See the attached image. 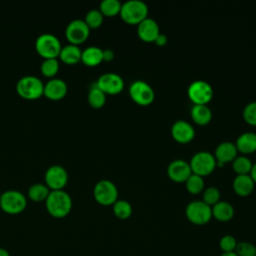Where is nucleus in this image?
<instances>
[{
  "label": "nucleus",
  "mask_w": 256,
  "mask_h": 256,
  "mask_svg": "<svg viewBox=\"0 0 256 256\" xmlns=\"http://www.w3.org/2000/svg\"><path fill=\"white\" fill-rule=\"evenodd\" d=\"M113 212L119 219H127L132 214V205L124 199H117L113 204Z\"/></svg>",
  "instance_id": "26"
},
{
  "label": "nucleus",
  "mask_w": 256,
  "mask_h": 256,
  "mask_svg": "<svg viewBox=\"0 0 256 256\" xmlns=\"http://www.w3.org/2000/svg\"><path fill=\"white\" fill-rule=\"evenodd\" d=\"M220 190L215 186H209L203 190V201L209 206H213L218 201H220Z\"/></svg>",
  "instance_id": "32"
},
{
  "label": "nucleus",
  "mask_w": 256,
  "mask_h": 256,
  "mask_svg": "<svg viewBox=\"0 0 256 256\" xmlns=\"http://www.w3.org/2000/svg\"><path fill=\"white\" fill-rule=\"evenodd\" d=\"M188 96L194 104H207L213 97V88L205 80H194L187 90Z\"/></svg>",
  "instance_id": "9"
},
{
  "label": "nucleus",
  "mask_w": 256,
  "mask_h": 256,
  "mask_svg": "<svg viewBox=\"0 0 256 256\" xmlns=\"http://www.w3.org/2000/svg\"><path fill=\"white\" fill-rule=\"evenodd\" d=\"M45 202L47 211L56 218L65 217L69 214L72 208V199L70 195L62 189L50 191Z\"/></svg>",
  "instance_id": "1"
},
{
  "label": "nucleus",
  "mask_w": 256,
  "mask_h": 256,
  "mask_svg": "<svg viewBox=\"0 0 256 256\" xmlns=\"http://www.w3.org/2000/svg\"><path fill=\"white\" fill-rule=\"evenodd\" d=\"M233 189L240 196L249 195L253 189L255 182L250 174H237L233 179Z\"/></svg>",
  "instance_id": "19"
},
{
  "label": "nucleus",
  "mask_w": 256,
  "mask_h": 256,
  "mask_svg": "<svg viewBox=\"0 0 256 256\" xmlns=\"http://www.w3.org/2000/svg\"><path fill=\"white\" fill-rule=\"evenodd\" d=\"M0 256H10V254L6 249L0 248Z\"/></svg>",
  "instance_id": "40"
},
{
  "label": "nucleus",
  "mask_w": 256,
  "mask_h": 256,
  "mask_svg": "<svg viewBox=\"0 0 256 256\" xmlns=\"http://www.w3.org/2000/svg\"><path fill=\"white\" fill-rule=\"evenodd\" d=\"M94 198L102 205H113L118 199L117 186L108 179H102L98 181L93 189Z\"/></svg>",
  "instance_id": "8"
},
{
  "label": "nucleus",
  "mask_w": 256,
  "mask_h": 256,
  "mask_svg": "<svg viewBox=\"0 0 256 256\" xmlns=\"http://www.w3.org/2000/svg\"><path fill=\"white\" fill-rule=\"evenodd\" d=\"M82 50L75 44H68L61 48L59 57L67 64H75L81 60Z\"/></svg>",
  "instance_id": "24"
},
{
  "label": "nucleus",
  "mask_w": 256,
  "mask_h": 256,
  "mask_svg": "<svg viewBox=\"0 0 256 256\" xmlns=\"http://www.w3.org/2000/svg\"><path fill=\"white\" fill-rule=\"evenodd\" d=\"M122 3L119 0H102L99 10L103 15L114 16L120 13Z\"/></svg>",
  "instance_id": "30"
},
{
  "label": "nucleus",
  "mask_w": 256,
  "mask_h": 256,
  "mask_svg": "<svg viewBox=\"0 0 256 256\" xmlns=\"http://www.w3.org/2000/svg\"><path fill=\"white\" fill-rule=\"evenodd\" d=\"M90 33V28L82 19H74L70 21L66 27L65 34L70 44H80L84 42Z\"/></svg>",
  "instance_id": "11"
},
{
  "label": "nucleus",
  "mask_w": 256,
  "mask_h": 256,
  "mask_svg": "<svg viewBox=\"0 0 256 256\" xmlns=\"http://www.w3.org/2000/svg\"><path fill=\"white\" fill-rule=\"evenodd\" d=\"M16 90L25 99H37L44 93V84L38 77L26 75L18 80Z\"/></svg>",
  "instance_id": "3"
},
{
  "label": "nucleus",
  "mask_w": 256,
  "mask_h": 256,
  "mask_svg": "<svg viewBox=\"0 0 256 256\" xmlns=\"http://www.w3.org/2000/svg\"><path fill=\"white\" fill-rule=\"evenodd\" d=\"M148 5L142 0H127L120 9L121 18L129 24H138L148 17Z\"/></svg>",
  "instance_id": "2"
},
{
  "label": "nucleus",
  "mask_w": 256,
  "mask_h": 256,
  "mask_svg": "<svg viewBox=\"0 0 256 256\" xmlns=\"http://www.w3.org/2000/svg\"><path fill=\"white\" fill-rule=\"evenodd\" d=\"M189 164L191 166L192 172L201 176L210 174L216 167L217 161L214 156L209 151L202 150L196 152L190 159Z\"/></svg>",
  "instance_id": "5"
},
{
  "label": "nucleus",
  "mask_w": 256,
  "mask_h": 256,
  "mask_svg": "<svg viewBox=\"0 0 256 256\" xmlns=\"http://www.w3.org/2000/svg\"><path fill=\"white\" fill-rule=\"evenodd\" d=\"M114 58V52L111 50V49H105L103 50V60H106V61H110Z\"/></svg>",
  "instance_id": "38"
},
{
  "label": "nucleus",
  "mask_w": 256,
  "mask_h": 256,
  "mask_svg": "<svg viewBox=\"0 0 256 256\" xmlns=\"http://www.w3.org/2000/svg\"><path fill=\"white\" fill-rule=\"evenodd\" d=\"M237 241L235 237L232 235H224L220 241H219V247L223 251V253L226 252H234L237 246Z\"/></svg>",
  "instance_id": "35"
},
{
  "label": "nucleus",
  "mask_w": 256,
  "mask_h": 256,
  "mask_svg": "<svg viewBox=\"0 0 256 256\" xmlns=\"http://www.w3.org/2000/svg\"><path fill=\"white\" fill-rule=\"evenodd\" d=\"M187 219L196 225H204L212 218V208L203 200H193L185 208Z\"/></svg>",
  "instance_id": "4"
},
{
  "label": "nucleus",
  "mask_w": 256,
  "mask_h": 256,
  "mask_svg": "<svg viewBox=\"0 0 256 256\" xmlns=\"http://www.w3.org/2000/svg\"><path fill=\"white\" fill-rule=\"evenodd\" d=\"M252 161L245 155H237L232 161L233 170L237 174H249L252 168Z\"/></svg>",
  "instance_id": "27"
},
{
  "label": "nucleus",
  "mask_w": 256,
  "mask_h": 256,
  "mask_svg": "<svg viewBox=\"0 0 256 256\" xmlns=\"http://www.w3.org/2000/svg\"><path fill=\"white\" fill-rule=\"evenodd\" d=\"M238 256H256V246L251 242H238L234 251Z\"/></svg>",
  "instance_id": "34"
},
{
  "label": "nucleus",
  "mask_w": 256,
  "mask_h": 256,
  "mask_svg": "<svg viewBox=\"0 0 256 256\" xmlns=\"http://www.w3.org/2000/svg\"><path fill=\"white\" fill-rule=\"evenodd\" d=\"M220 256H238L235 252H226V253H222Z\"/></svg>",
  "instance_id": "41"
},
{
  "label": "nucleus",
  "mask_w": 256,
  "mask_h": 256,
  "mask_svg": "<svg viewBox=\"0 0 256 256\" xmlns=\"http://www.w3.org/2000/svg\"><path fill=\"white\" fill-rule=\"evenodd\" d=\"M81 60L88 66L98 65L103 61V50L98 46H89L82 51Z\"/></svg>",
  "instance_id": "23"
},
{
  "label": "nucleus",
  "mask_w": 256,
  "mask_h": 256,
  "mask_svg": "<svg viewBox=\"0 0 256 256\" xmlns=\"http://www.w3.org/2000/svg\"><path fill=\"white\" fill-rule=\"evenodd\" d=\"M67 93V84L60 78H52L44 84V93L52 100L63 98Z\"/></svg>",
  "instance_id": "18"
},
{
  "label": "nucleus",
  "mask_w": 256,
  "mask_h": 256,
  "mask_svg": "<svg viewBox=\"0 0 256 256\" xmlns=\"http://www.w3.org/2000/svg\"><path fill=\"white\" fill-rule=\"evenodd\" d=\"M238 150L235 143L231 141H223L219 143L215 149V158L219 165H223L226 162L233 161L237 156Z\"/></svg>",
  "instance_id": "17"
},
{
  "label": "nucleus",
  "mask_w": 256,
  "mask_h": 256,
  "mask_svg": "<svg viewBox=\"0 0 256 256\" xmlns=\"http://www.w3.org/2000/svg\"><path fill=\"white\" fill-rule=\"evenodd\" d=\"M106 94L94 83L88 92V102L94 108H100L105 104Z\"/></svg>",
  "instance_id": "25"
},
{
  "label": "nucleus",
  "mask_w": 256,
  "mask_h": 256,
  "mask_svg": "<svg viewBox=\"0 0 256 256\" xmlns=\"http://www.w3.org/2000/svg\"><path fill=\"white\" fill-rule=\"evenodd\" d=\"M95 83L105 94H117L124 88L123 78L114 72L103 73Z\"/></svg>",
  "instance_id": "12"
},
{
  "label": "nucleus",
  "mask_w": 256,
  "mask_h": 256,
  "mask_svg": "<svg viewBox=\"0 0 256 256\" xmlns=\"http://www.w3.org/2000/svg\"><path fill=\"white\" fill-rule=\"evenodd\" d=\"M49 193H50L49 187L43 183H35L31 185L28 189L29 197L36 202L46 200Z\"/></svg>",
  "instance_id": "28"
},
{
  "label": "nucleus",
  "mask_w": 256,
  "mask_h": 256,
  "mask_svg": "<svg viewBox=\"0 0 256 256\" xmlns=\"http://www.w3.org/2000/svg\"><path fill=\"white\" fill-rule=\"evenodd\" d=\"M37 52L45 58H56L59 56L62 48L60 40L51 33H43L39 35L35 41Z\"/></svg>",
  "instance_id": "7"
},
{
  "label": "nucleus",
  "mask_w": 256,
  "mask_h": 256,
  "mask_svg": "<svg viewBox=\"0 0 256 256\" xmlns=\"http://www.w3.org/2000/svg\"><path fill=\"white\" fill-rule=\"evenodd\" d=\"M171 134L176 141L180 143H187L194 138L195 129L188 121L178 119L171 126Z\"/></svg>",
  "instance_id": "15"
},
{
  "label": "nucleus",
  "mask_w": 256,
  "mask_h": 256,
  "mask_svg": "<svg viewBox=\"0 0 256 256\" xmlns=\"http://www.w3.org/2000/svg\"><path fill=\"white\" fill-rule=\"evenodd\" d=\"M130 97L139 105H149L155 98V92L150 84L143 80H135L129 87Z\"/></svg>",
  "instance_id": "10"
},
{
  "label": "nucleus",
  "mask_w": 256,
  "mask_h": 256,
  "mask_svg": "<svg viewBox=\"0 0 256 256\" xmlns=\"http://www.w3.org/2000/svg\"><path fill=\"white\" fill-rule=\"evenodd\" d=\"M249 174L251 175L252 179H253V180H254V182L256 183V162H255V163H253L252 168H251V171H250V173H249Z\"/></svg>",
  "instance_id": "39"
},
{
  "label": "nucleus",
  "mask_w": 256,
  "mask_h": 256,
  "mask_svg": "<svg viewBox=\"0 0 256 256\" xmlns=\"http://www.w3.org/2000/svg\"><path fill=\"white\" fill-rule=\"evenodd\" d=\"M167 174L170 179L176 182H185L192 174V169L188 161L184 159H174L167 167Z\"/></svg>",
  "instance_id": "14"
},
{
  "label": "nucleus",
  "mask_w": 256,
  "mask_h": 256,
  "mask_svg": "<svg viewBox=\"0 0 256 256\" xmlns=\"http://www.w3.org/2000/svg\"><path fill=\"white\" fill-rule=\"evenodd\" d=\"M243 117L246 122L256 126V101L246 104L243 109Z\"/></svg>",
  "instance_id": "36"
},
{
  "label": "nucleus",
  "mask_w": 256,
  "mask_h": 256,
  "mask_svg": "<svg viewBox=\"0 0 256 256\" xmlns=\"http://www.w3.org/2000/svg\"><path fill=\"white\" fill-rule=\"evenodd\" d=\"M158 46H163V45H165L166 43H167V36L165 35V34H163V33H159L158 34V36L156 37V39H155V41H154Z\"/></svg>",
  "instance_id": "37"
},
{
  "label": "nucleus",
  "mask_w": 256,
  "mask_h": 256,
  "mask_svg": "<svg viewBox=\"0 0 256 256\" xmlns=\"http://www.w3.org/2000/svg\"><path fill=\"white\" fill-rule=\"evenodd\" d=\"M26 205L25 195L18 190H7L1 194L0 206L6 213L18 214L26 208Z\"/></svg>",
  "instance_id": "6"
},
{
  "label": "nucleus",
  "mask_w": 256,
  "mask_h": 256,
  "mask_svg": "<svg viewBox=\"0 0 256 256\" xmlns=\"http://www.w3.org/2000/svg\"><path fill=\"white\" fill-rule=\"evenodd\" d=\"M41 72L48 77L54 76L59 69V62L56 58H45L41 63Z\"/></svg>",
  "instance_id": "31"
},
{
  "label": "nucleus",
  "mask_w": 256,
  "mask_h": 256,
  "mask_svg": "<svg viewBox=\"0 0 256 256\" xmlns=\"http://www.w3.org/2000/svg\"><path fill=\"white\" fill-rule=\"evenodd\" d=\"M0 198H1V194H0Z\"/></svg>",
  "instance_id": "42"
},
{
  "label": "nucleus",
  "mask_w": 256,
  "mask_h": 256,
  "mask_svg": "<svg viewBox=\"0 0 256 256\" xmlns=\"http://www.w3.org/2000/svg\"><path fill=\"white\" fill-rule=\"evenodd\" d=\"M185 184H186L187 190L190 193L197 194V193H200V192H202L204 190L205 181H204L203 176L198 175V174L192 172V174L185 181Z\"/></svg>",
  "instance_id": "29"
},
{
  "label": "nucleus",
  "mask_w": 256,
  "mask_h": 256,
  "mask_svg": "<svg viewBox=\"0 0 256 256\" xmlns=\"http://www.w3.org/2000/svg\"><path fill=\"white\" fill-rule=\"evenodd\" d=\"M68 180L66 169L60 165H52L45 172V182L53 190L62 189Z\"/></svg>",
  "instance_id": "13"
},
{
  "label": "nucleus",
  "mask_w": 256,
  "mask_h": 256,
  "mask_svg": "<svg viewBox=\"0 0 256 256\" xmlns=\"http://www.w3.org/2000/svg\"><path fill=\"white\" fill-rule=\"evenodd\" d=\"M212 216L221 222L229 221L234 216V208L231 203L220 200L212 207Z\"/></svg>",
  "instance_id": "21"
},
{
  "label": "nucleus",
  "mask_w": 256,
  "mask_h": 256,
  "mask_svg": "<svg viewBox=\"0 0 256 256\" xmlns=\"http://www.w3.org/2000/svg\"><path fill=\"white\" fill-rule=\"evenodd\" d=\"M191 117L199 125H205L212 119V111L207 104H194L191 108Z\"/></svg>",
  "instance_id": "22"
},
{
  "label": "nucleus",
  "mask_w": 256,
  "mask_h": 256,
  "mask_svg": "<svg viewBox=\"0 0 256 256\" xmlns=\"http://www.w3.org/2000/svg\"><path fill=\"white\" fill-rule=\"evenodd\" d=\"M237 150L243 154H249L256 151V133L246 131L241 133L235 143Z\"/></svg>",
  "instance_id": "20"
},
{
  "label": "nucleus",
  "mask_w": 256,
  "mask_h": 256,
  "mask_svg": "<svg viewBox=\"0 0 256 256\" xmlns=\"http://www.w3.org/2000/svg\"><path fill=\"white\" fill-rule=\"evenodd\" d=\"M159 33V25L157 21L151 17H146L137 24V34L139 38L145 42H154Z\"/></svg>",
  "instance_id": "16"
},
{
  "label": "nucleus",
  "mask_w": 256,
  "mask_h": 256,
  "mask_svg": "<svg viewBox=\"0 0 256 256\" xmlns=\"http://www.w3.org/2000/svg\"><path fill=\"white\" fill-rule=\"evenodd\" d=\"M84 21L89 28H97L103 22V14L99 9H91L86 13Z\"/></svg>",
  "instance_id": "33"
}]
</instances>
